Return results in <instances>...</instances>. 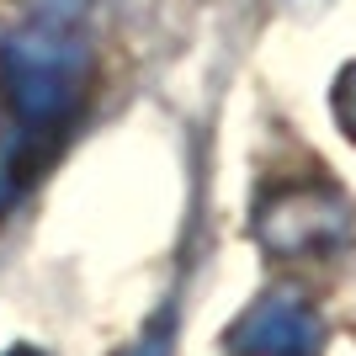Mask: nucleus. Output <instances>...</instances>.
Returning a JSON list of instances; mask_svg holds the SVG:
<instances>
[{
  "label": "nucleus",
  "mask_w": 356,
  "mask_h": 356,
  "mask_svg": "<svg viewBox=\"0 0 356 356\" xmlns=\"http://www.w3.org/2000/svg\"><path fill=\"white\" fill-rule=\"evenodd\" d=\"M223 346L229 356H325V319L303 293L277 287L229 325Z\"/></svg>",
  "instance_id": "3"
},
{
  "label": "nucleus",
  "mask_w": 356,
  "mask_h": 356,
  "mask_svg": "<svg viewBox=\"0 0 356 356\" xmlns=\"http://www.w3.org/2000/svg\"><path fill=\"white\" fill-rule=\"evenodd\" d=\"M330 106H335V122L346 128V138L356 144V64H346L335 90H330Z\"/></svg>",
  "instance_id": "4"
},
{
  "label": "nucleus",
  "mask_w": 356,
  "mask_h": 356,
  "mask_svg": "<svg viewBox=\"0 0 356 356\" xmlns=\"http://www.w3.org/2000/svg\"><path fill=\"white\" fill-rule=\"evenodd\" d=\"M86 0H22L0 22V213L43 176L90 96Z\"/></svg>",
  "instance_id": "1"
},
{
  "label": "nucleus",
  "mask_w": 356,
  "mask_h": 356,
  "mask_svg": "<svg viewBox=\"0 0 356 356\" xmlns=\"http://www.w3.org/2000/svg\"><path fill=\"white\" fill-rule=\"evenodd\" d=\"M255 239L271 255H330L351 239V202L325 181H298L255 202Z\"/></svg>",
  "instance_id": "2"
},
{
  "label": "nucleus",
  "mask_w": 356,
  "mask_h": 356,
  "mask_svg": "<svg viewBox=\"0 0 356 356\" xmlns=\"http://www.w3.org/2000/svg\"><path fill=\"white\" fill-rule=\"evenodd\" d=\"M0 356H48V351H38V346H11V351H0Z\"/></svg>",
  "instance_id": "5"
}]
</instances>
